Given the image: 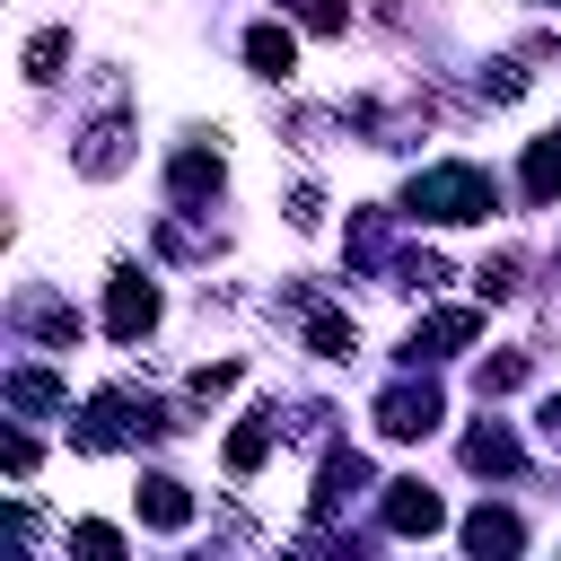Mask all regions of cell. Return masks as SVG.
Instances as JSON below:
<instances>
[{
  "label": "cell",
  "instance_id": "cell-7",
  "mask_svg": "<svg viewBox=\"0 0 561 561\" xmlns=\"http://www.w3.org/2000/svg\"><path fill=\"white\" fill-rule=\"evenodd\" d=\"M447 526V508H438V491H421V482H386V535H438Z\"/></svg>",
  "mask_w": 561,
  "mask_h": 561
},
{
  "label": "cell",
  "instance_id": "cell-29",
  "mask_svg": "<svg viewBox=\"0 0 561 561\" xmlns=\"http://www.w3.org/2000/svg\"><path fill=\"white\" fill-rule=\"evenodd\" d=\"M543 438H552V447H561V394H552V403H543Z\"/></svg>",
  "mask_w": 561,
  "mask_h": 561
},
{
  "label": "cell",
  "instance_id": "cell-30",
  "mask_svg": "<svg viewBox=\"0 0 561 561\" xmlns=\"http://www.w3.org/2000/svg\"><path fill=\"white\" fill-rule=\"evenodd\" d=\"M535 9H561V0H535Z\"/></svg>",
  "mask_w": 561,
  "mask_h": 561
},
{
  "label": "cell",
  "instance_id": "cell-27",
  "mask_svg": "<svg viewBox=\"0 0 561 561\" xmlns=\"http://www.w3.org/2000/svg\"><path fill=\"white\" fill-rule=\"evenodd\" d=\"M482 88H491V96H500V105H508V96H517V88H526V79H517V61H491V70H482Z\"/></svg>",
  "mask_w": 561,
  "mask_h": 561
},
{
  "label": "cell",
  "instance_id": "cell-4",
  "mask_svg": "<svg viewBox=\"0 0 561 561\" xmlns=\"http://www.w3.org/2000/svg\"><path fill=\"white\" fill-rule=\"evenodd\" d=\"M149 324H158V280L123 263V272L105 280V333H114V342H140Z\"/></svg>",
  "mask_w": 561,
  "mask_h": 561
},
{
  "label": "cell",
  "instance_id": "cell-24",
  "mask_svg": "<svg viewBox=\"0 0 561 561\" xmlns=\"http://www.w3.org/2000/svg\"><path fill=\"white\" fill-rule=\"evenodd\" d=\"M473 289H482V298H508V289H517V254H491V263L473 272Z\"/></svg>",
  "mask_w": 561,
  "mask_h": 561
},
{
  "label": "cell",
  "instance_id": "cell-15",
  "mask_svg": "<svg viewBox=\"0 0 561 561\" xmlns=\"http://www.w3.org/2000/svg\"><path fill=\"white\" fill-rule=\"evenodd\" d=\"M272 438H280V412H245V421L228 430V473H254V465L272 456Z\"/></svg>",
  "mask_w": 561,
  "mask_h": 561
},
{
  "label": "cell",
  "instance_id": "cell-16",
  "mask_svg": "<svg viewBox=\"0 0 561 561\" xmlns=\"http://www.w3.org/2000/svg\"><path fill=\"white\" fill-rule=\"evenodd\" d=\"M517 184H526V202H561V131L526 140V167H517Z\"/></svg>",
  "mask_w": 561,
  "mask_h": 561
},
{
  "label": "cell",
  "instance_id": "cell-21",
  "mask_svg": "<svg viewBox=\"0 0 561 561\" xmlns=\"http://www.w3.org/2000/svg\"><path fill=\"white\" fill-rule=\"evenodd\" d=\"M473 386H482V403H491V394H517V386H526V351H500V359H482V368H473Z\"/></svg>",
  "mask_w": 561,
  "mask_h": 561
},
{
  "label": "cell",
  "instance_id": "cell-2",
  "mask_svg": "<svg viewBox=\"0 0 561 561\" xmlns=\"http://www.w3.org/2000/svg\"><path fill=\"white\" fill-rule=\"evenodd\" d=\"M175 421L149 403V394H131V386H105L96 403H88V421H79V447L88 456H114V447H140V438H167Z\"/></svg>",
  "mask_w": 561,
  "mask_h": 561
},
{
  "label": "cell",
  "instance_id": "cell-1",
  "mask_svg": "<svg viewBox=\"0 0 561 561\" xmlns=\"http://www.w3.org/2000/svg\"><path fill=\"white\" fill-rule=\"evenodd\" d=\"M491 175L482 167H465V158H438V167H421L412 184H403V210L412 219H430V228H465V219H491Z\"/></svg>",
  "mask_w": 561,
  "mask_h": 561
},
{
  "label": "cell",
  "instance_id": "cell-18",
  "mask_svg": "<svg viewBox=\"0 0 561 561\" xmlns=\"http://www.w3.org/2000/svg\"><path fill=\"white\" fill-rule=\"evenodd\" d=\"M61 61H70V26H44V35L26 44V79H35V88H53V79H61Z\"/></svg>",
  "mask_w": 561,
  "mask_h": 561
},
{
  "label": "cell",
  "instance_id": "cell-19",
  "mask_svg": "<svg viewBox=\"0 0 561 561\" xmlns=\"http://www.w3.org/2000/svg\"><path fill=\"white\" fill-rule=\"evenodd\" d=\"M307 351L351 359V316H342V307H307Z\"/></svg>",
  "mask_w": 561,
  "mask_h": 561
},
{
  "label": "cell",
  "instance_id": "cell-28",
  "mask_svg": "<svg viewBox=\"0 0 561 561\" xmlns=\"http://www.w3.org/2000/svg\"><path fill=\"white\" fill-rule=\"evenodd\" d=\"M0 456H9V473H18V482L35 473V438H26V430H9V447H0Z\"/></svg>",
  "mask_w": 561,
  "mask_h": 561
},
{
  "label": "cell",
  "instance_id": "cell-14",
  "mask_svg": "<svg viewBox=\"0 0 561 561\" xmlns=\"http://www.w3.org/2000/svg\"><path fill=\"white\" fill-rule=\"evenodd\" d=\"M18 324H26V333H44V342H61V351L79 342V316H70L53 289H26V298H18Z\"/></svg>",
  "mask_w": 561,
  "mask_h": 561
},
{
  "label": "cell",
  "instance_id": "cell-22",
  "mask_svg": "<svg viewBox=\"0 0 561 561\" xmlns=\"http://www.w3.org/2000/svg\"><path fill=\"white\" fill-rule=\"evenodd\" d=\"M280 9H289L307 35H342V26H351V0H280Z\"/></svg>",
  "mask_w": 561,
  "mask_h": 561
},
{
  "label": "cell",
  "instance_id": "cell-12",
  "mask_svg": "<svg viewBox=\"0 0 561 561\" xmlns=\"http://www.w3.org/2000/svg\"><path fill=\"white\" fill-rule=\"evenodd\" d=\"M219 149H175L167 158V202H202V193H219Z\"/></svg>",
  "mask_w": 561,
  "mask_h": 561
},
{
  "label": "cell",
  "instance_id": "cell-6",
  "mask_svg": "<svg viewBox=\"0 0 561 561\" xmlns=\"http://www.w3.org/2000/svg\"><path fill=\"white\" fill-rule=\"evenodd\" d=\"M123 158H131V123H123V105H114L105 123H88V131H79V175H96V184H105V175H123Z\"/></svg>",
  "mask_w": 561,
  "mask_h": 561
},
{
  "label": "cell",
  "instance_id": "cell-8",
  "mask_svg": "<svg viewBox=\"0 0 561 561\" xmlns=\"http://www.w3.org/2000/svg\"><path fill=\"white\" fill-rule=\"evenodd\" d=\"M473 333H482V316H473V307H438V316H421V324H412V351H403V359H438V351H465Z\"/></svg>",
  "mask_w": 561,
  "mask_h": 561
},
{
  "label": "cell",
  "instance_id": "cell-17",
  "mask_svg": "<svg viewBox=\"0 0 561 561\" xmlns=\"http://www.w3.org/2000/svg\"><path fill=\"white\" fill-rule=\"evenodd\" d=\"M9 412H61V377L53 368H9Z\"/></svg>",
  "mask_w": 561,
  "mask_h": 561
},
{
  "label": "cell",
  "instance_id": "cell-20",
  "mask_svg": "<svg viewBox=\"0 0 561 561\" xmlns=\"http://www.w3.org/2000/svg\"><path fill=\"white\" fill-rule=\"evenodd\" d=\"M386 263V210H359L351 219V272H377Z\"/></svg>",
  "mask_w": 561,
  "mask_h": 561
},
{
  "label": "cell",
  "instance_id": "cell-25",
  "mask_svg": "<svg viewBox=\"0 0 561 561\" xmlns=\"http://www.w3.org/2000/svg\"><path fill=\"white\" fill-rule=\"evenodd\" d=\"M228 386H237V359H219V368H193V394H202V403H219Z\"/></svg>",
  "mask_w": 561,
  "mask_h": 561
},
{
  "label": "cell",
  "instance_id": "cell-3",
  "mask_svg": "<svg viewBox=\"0 0 561 561\" xmlns=\"http://www.w3.org/2000/svg\"><path fill=\"white\" fill-rule=\"evenodd\" d=\"M438 421H447V394H438L430 377H421V386L403 377V386H386V394H377V430H386V438H430Z\"/></svg>",
  "mask_w": 561,
  "mask_h": 561
},
{
  "label": "cell",
  "instance_id": "cell-9",
  "mask_svg": "<svg viewBox=\"0 0 561 561\" xmlns=\"http://www.w3.org/2000/svg\"><path fill=\"white\" fill-rule=\"evenodd\" d=\"M140 526L184 535V526H193V491H184L175 473H140Z\"/></svg>",
  "mask_w": 561,
  "mask_h": 561
},
{
  "label": "cell",
  "instance_id": "cell-10",
  "mask_svg": "<svg viewBox=\"0 0 561 561\" xmlns=\"http://www.w3.org/2000/svg\"><path fill=\"white\" fill-rule=\"evenodd\" d=\"M465 465H473V473H491V482H508V473L526 465V447H517V430L482 421V430H465Z\"/></svg>",
  "mask_w": 561,
  "mask_h": 561
},
{
  "label": "cell",
  "instance_id": "cell-5",
  "mask_svg": "<svg viewBox=\"0 0 561 561\" xmlns=\"http://www.w3.org/2000/svg\"><path fill=\"white\" fill-rule=\"evenodd\" d=\"M456 535H465V552H473V561H508V552H526V526H517V508H491V500H482V508H473Z\"/></svg>",
  "mask_w": 561,
  "mask_h": 561
},
{
  "label": "cell",
  "instance_id": "cell-23",
  "mask_svg": "<svg viewBox=\"0 0 561 561\" xmlns=\"http://www.w3.org/2000/svg\"><path fill=\"white\" fill-rule=\"evenodd\" d=\"M394 280L403 289H430V280H447V263L438 254H394Z\"/></svg>",
  "mask_w": 561,
  "mask_h": 561
},
{
  "label": "cell",
  "instance_id": "cell-26",
  "mask_svg": "<svg viewBox=\"0 0 561 561\" xmlns=\"http://www.w3.org/2000/svg\"><path fill=\"white\" fill-rule=\"evenodd\" d=\"M70 543H79V552H123V535H114V526H96V517H88V526H70Z\"/></svg>",
  "mask_w": 561,
  "mask_h": 561
},
{
  "label": "cell",
  "instance_id": "cell-13",
  "mask_svg": "<svg viewBox=\"0 0 561 561\" xmlns=\"http://www.w3.org/2000/svg\"><path fill=\"white\" fill-rule=\"evenodd\" d=\"M245 61H254L263 79H289V70H298V44H289V26H280V18L245 26Z\"/></svg>",
  "mask_w": 561,
  "mask_h": 561
},
{
  "label": "cell",
  "instance_id": "cell-11",
  "mask_svg": "<svg viewBox=\"0 0 561 561\" xmlns=\"http://www.w3.org/2000/svg\"><path fill=\"white\" fill-rule=\"evenodd\" d=\"M351 491H368V456H359V447H324V473H316V517H333Z\"/></svg>",
  "mask_w": 561,
  "mask_h": 561
}]
</instances>
